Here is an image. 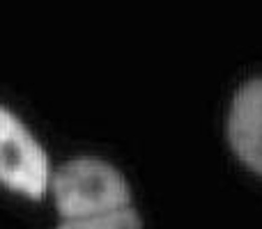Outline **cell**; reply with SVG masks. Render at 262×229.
I'll list each match as a JSON object with an SVG mask.
<instances>
[{
    "mask_svg": "<svg viewBox=\"0 0 262 229\" xmlns=\"http://www.w3.org/2000/svg\"><path fill=\"white\" fill-rule=\"evenodd\" d=\"M62 220H78L131 207V190L120 170L99 158H74L51 176Z\"/></svg>",
    "mask_w": 262,
    "mask_h": 229,
    "instance_id": "1",
    "label": "cell"
},
{
    "mask_svg": "<svg viewBox=\"0 0 262 229\" xmlns=\"http://www.w3.org/2000/svg\"><path fill=\"white\" fill-rule=\"evenodd\" d=\"M0 184L39 199L51 186V163L21 119L0 106Z\"/></svg>",
    "mask_w": 262,
    "mask_h": 229,
    "instance_id": "2",
    "label": "cell"
},
{
    "mask_svg": "<svg viewBox=\"0 0 262 229\" xmlns=\"http://www.w3.org/2000/svg\"><path fill=\"white\" fill-rule=\"evenodd\" d=\"M226 131L237 158L262 176V78L244 83L235 92Z\"/></svg>",
    "mask_w": 262,
    "mask_h": 229,
    "instance_id": "3",
    "label": "cell"
},
{
    "mask_svg": "<svg viewBox=\"0 0 262 229\" xmlns=\"http://www.w3.org/2000/svg\"><path fill=\"white\" fill-rule=\"evenodd\" d=\"M58 229H143L140 218L134 207L120 209V211L101 213L92 218H78V220H62Z\"/></svg>",
    "mask_w": 262,
    "mask_h": 229,
    "instance_id": "4",
    "label": "cell"
}]
</instances>
